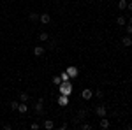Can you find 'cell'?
Segmentation results:
<instances>
[{"label":"cell","instance_id":"cell-1","mask_svg":"<svg viewBox=\"0 0 132 130\" xmlns=\"http://www.w3.org/2000/svg\"><path fill=\"white\" fill-rule=\"evenodd\" d=\"M58 91H60V95H67V97H71V93H72V83H71V79L62 81L60 84H58Z\"/></svg>","mask_w":132,"mask_h":130},{"label":"cell","instance_id":"cell-2","mask_svg":"<svg viewBox=\"0 0 132 130\" xmlns=\"http://www.w3.org/2000/svg\"><path fill=\"white\" fill-rule=\"evenodd\" d=\"M67 76H69V79H72V77H78V74H79V70H78V67L76 65H71V67H67Z\"/></svg>","mask_w":132,"mask_h":130},{"label":"cell","instance_id":"cell-3","mask_svg":"<svg viewBox=\"0 0 132 130\" xmlns=\"http://www.w3.org/2000/svg\"><path fill=\"white\" fill-rule=\"evenodd\" d=\"M39 21H41V23H44V25H50V23H51V16L48 14V12H44V14H41V16H39Z\"/></svg>","mask_w":132,"mask_h":130},{"label":"cell","instance_id":"cell-4","mask_svg":"<svg viewBox=\"0 0 132 130\" xmlns=\"http://www.w3.org/2000/svg\"><path fill=\"white\" fill-rule=\"evenodd\" d=\"M42 102H44V100H42V99H39V100H37V104L34 106V109H35V112H37V114H42V112H44V107H42Z\"/></svg>","mask_w":132,"mask_h":130},{"label":"cell","instance_id":"cell-5","mask_svg":"<svg viewBox=\"0 0 132 130\" xmlns=\"http://www.w3.org/2000/svg\"><path fill=\"white\" fill-rule=\"evenodd\" d=\"M58 106H62V107L69 106V97H67V95H60V97H58Z\"/></svg>","mask_w":132,"mask_h":130},{"label":"cell","instance_id":"cell-6","mask_svg":"<svg viewBox=\"0 0 132 130\" xmlns=\"http://www.w3.org/2000/svg\"><path fill=\"white\" fill-rule=\"evenodd\" d=\"M95 114H97V116H99V118H104V116H106V107H104V106H97V109H95Z\"/></svg>","mask_w":132,"mask_h":130},{"label":"cell","instance_id":"cell-7","mask_svg":"<svg viewBox=\"0 0 132 130\" xmlns=\"http://www.w3.org/2000/svg\"><path fill=\"white\" fill-rule=\"evenodd\" d=\"M81 97H83V99H85V100H90L92 97H93V91H92L90 88H86V90H83V93H81Z\"/></svg>","mask_w":132,"mask_h":130},{"label":"cell","instance_id":"cell-8","mask_svg":"<svg viewBox=\"0 0 132 130\" xmlns=\"http://www.w3.org/2000/svg\"><path fill=\"white\" fill-rule=\"evenodd\" d=\"M16 111H20L21 114H25V112L28 111V106H27V102H20V104H18V109H16Z\"/></svg>","mask_w":132,"mask_h":130},{"label":"cell","instance_id":"cell-9","mask_svg":"<svg viewBox=\"0 0 132 130\" xmlns=\"http://www.w3.org/2000/svg\"><path fill=\"white\" fill-rule=\"evenodd\" d=\"M44 48H42V46H37V48H34V55H35V56H42V55H44Z\"/></svg>","mask_w":132,"mask_h":130},{"label":"cell","instance_id":"cell-10","mask_svg":"<svg viewBox=\"0 0 132 130\" xmlns=\"http://www.w3.org/2000/svg\"><path fill=\"white\" fill-rule=\"evenodd\" d=\"M101 128H109V120H108V118H106V116H104V118H101Z\"/></svg>","mask_w":132,"mask_h":130},{"label":"cell","instance_id":"cell-11","mask_svg":"<svg viewBox=\"0 0 132 130\" xmlns=\"http://www.w3.org/2000/svg\"><path fill=\"white\" fill-rule=\"evenodd\" d=\"M122 44H123V46H127V48H129V46L132 44V39H130V35H125V37H122Z\"/></svg>","mask_w":132,"mask_h":130},{"label":"cell","instance_id":"cell-12","mask_svg":"<svg viewBox=\"0 0 132 130\" xmlns=\"http://www.w3.org/2000/svg\"><path fill=\"white\" fill-rule=\"evenodd\" d=\"M127 20H129V18H123V16H120V18H116V25H118V27H123V25L127 23Z\"/></svg>","mask_w":132,"mask_h":130},{"label":"cell","instance_id":"cell-13","mask_svg":"<svg viewBox=\"0 0 132 130\" xmlns=\"http://www.w3.org/2000/svg\"><path fill=\"white\" fill-rule=\"evenodd\" d=\"M48 39H50V35H48L46 32H41V33H39V40H41V42H44V40H48Z\"/></svg>","mask_w":132,"mask_h":130},{"label":"cell","instance_id":"cell-14","mask_svg":"<svg viewBox=\"0 0 132 130\" xmlns=\"http://www.w3.org/2000/svg\"><path fill=\"white\" fill-rule=\"evenodd\" d=\"M28 99H30V97H28V93H25V91L20 95V100H21V102H28Z\"/></svg>","mask_w":132,"mask_h":130},{"label":"cell","instance_id":"cell-15","mask_svg":"<svg viewBox=\"0 0 132 130\" xmlns=\"http://www.w3.org/2000/svg\"><path fill=\"white\" fill-rule=\"evenodd\" d=\"M53 127H55V125H53V121H51V120H46V121H44V128L50 130V128H53Z\"/></svg>","mask_w":132,"mask_h":130},{"label":"cell","instance_id":"cell-16","mask_svg":"<svg viewBox=\"0 0 132 130\" xmlns=\"http://www.w3.org/2000/svg\"><path fill=\"white\" fill-rule=\"evenodd\" d=\"M51 83H53V84H56V86H58V84H60V83H62L60 76H55V77H53V79H51Z\"/></svg>","mask_w":132,"mask_h":130},{"label":"cell","instance_id":"cell-17","mask_svg":"<svg viewBox=\"0 0 132 130\" xmlns=\"http://www.w3.org/2000/svg\"><path fill=\"white\" fill-rule=\"evenodd\" d=\"M78 118H79V120H85V118H86V111L81 109L79 112H78Z\"/></svg>","mask_w":132,"mask_h":130},{"label":"cell","instance_id":"cell-18","mask_svg":"<svg viewBox=\"0 0 132 130\" xmlns=\"http://www.w3.org/2000/svg\"><path fill=\"white\" fill-rule=\"evenodd\" d=\"M118 7H120V11H123L127 7V0H120V2H118Z\"/></svg>","mask_w":132,"mask_h":130},{"label":"cell","instance_id":"cell-19","mask_svg":"<svg viewBox=\"0 0 132 130\" xmlns=\"http://www.w3.org/2000/svg\"><path fill=\"white\" fill-rule=\"evenodd\" d=\"M60 79H62V81H67V79H69V76H67V72H65V70L60 74Z\"/></svg>","mask_w":132,"mask_h":130},{"label":"cell","instance_id":"cell-20","mask_svg":"<svg viewBox=\"0 0 132 130\" xmlns=\"http://www.w3.org/2000/svg\"><path fill=\"white\" fill-rule=\"evenodd\" d=\"M28 18H30L32 21H37V20H39V16H37L35 12H30V16H28Z\"/></svg>","mask_w":132,"mask_h":130},{"label":"cell","instance_id":"cell-21","mask_svg":"<svg viewBox=\"0 0 132 130\" xmlns=\"http://www.w3.org/2000/svg\"><path fill=\"white\" fill-rule=\"evenodd\" d=\"M18 104H20V102H16V100H14V102H11V109L16 111V109H18Z\"/></svg>","mask_w":132,"mask_h":130},{"label":"cell","instance_id":"cell-22","mask_svg":"<svg viewBox=\"0 0 132 130\" xmlns=\"http://www.w3.org/2000/svg\"><path fill=\"white\" fill-rule=\"evenodd\" d=\"M81 128H83V130H92L93 127H92V125H88V123H83V125H81Z\"/></svg>","mask_w":132,"mask_h":130},{"label":"cell","instance_id":"cell-23","mask_svg":"<svg viewBox=\"0 0 132 130\" xmlns=\"http://www.w3.org/2000/svg\"><path fill=\"white\" fill-rule=\"evenodd\" d=\"M95 95H97V97H99V99H102V97H104V91L97 90V91H95Z\"/></svg>","mask_w":132,"mask_h":130},{"label":"cell","instance_id":"cell-24","mask_svg":"<svg viewBox=\"0 0 132 130\" xmlns=\"http://www.w3.org/2000/svg\"><path fill=\"white\" fill-rule=\"evenodd\" d=\"M30 128H34V130H37V128H39V125H37V123H32V125H30Z\"/></svg>","mask_w":132,"mask_h":130},{"label":"cell","instance_id":"cell-25","mask_svg":"<svg viewBox=\"0 0 132 130\" xmlns=\"http://www.w3.org/2000/svg\"><path fill=\"white\" fill-rule=\"evenodd\" d=\"M88 2H93V0H88Z\"/></svg>","mask_w":132,"mask_h":130}]
</instances>
